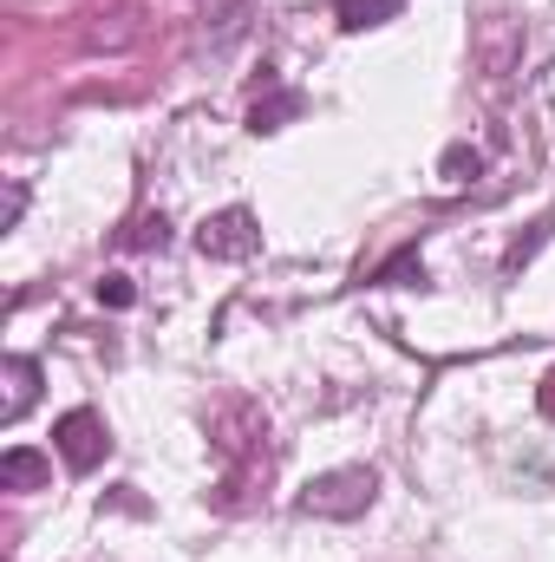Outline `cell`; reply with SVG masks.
<instances>
[{
	"label": "cell",
	"mask_w": 555,
	"mask_h": 562,
	"mask_svg": "<svg viewBox=\"0 0 555 562\" xmlns=\"http://www.w3.org/2000/svg\"><path fill=\"white\" fill-rule=\"evenodd\" d=\"M373 497H380V477H373L366 464H340V471L307 477L301 510H307V517H333V524H347V517H360Z\"/></svg>",
	"instance_id": "obj_1"
},
{
	"label": "cell",
	"mask_w": 555,
	"mask_h": 562,
	"mask_svg": "<svg viewBox=\"0 0 555 562\" xmlns=\"http://www.w3.org/2000/svg\"><path fill=\"white\" fill-rule=\"evenodd\" d=\"M196 249H203L209 262H249V256L262 249V223H256V210L229 203V210L203 216V229H196Z\"/></svg>",
	"instance_id": "obj_2"
},
{
	"label": "cell",
	"mask_w": 555,
	"mask_h": 562,
	"mask_svg": "<svg viewBox=\"0 0 555 562\" xmlns=\"http://www.w3.org/2000/svg\"><path fill=\"white\" fill-rule=\"evenodd\" d=\"M53 445H59V458H66L72 471H99L105 451H112V431H105V419H99L92 406H72L66 419L53 425Z\"/></svg>",
	"instance_id": "obj_3"
},
{
	"label": "cell",
	"mask_w": 555,
	"mask_h": 562,
	"mask_svg": "<svg viewBox=\"0 0 555 562\" xmlns=\"http://www.w3.org/2000/svg\"><path fill=\"white\" fill-rule=\"evenodd\" d=\"M216 451L223 458H269V419H262V406H249V400H229L223 413H216Z\"/></svg>",
	"instance_id": "obj_4"
},
{
	"label": "cell",
	"mask_w": 555,
	"mask_h": 562,
	"mask_svg": "<svg viewBox=\"0 0 555 562\" xmlns=\"http://www.w3.org/2000/svg\"><path fill=\"white\" fill-rule=\"evenodd\" d=\"M0 380H7V393H0V419L13 425L26 406H33V393H39V360H26V353H13L7 367H0Z\"/></svg>",
	"instance_id": "obj_5"
},
{
	"label": "cell",
	"mask_w": 555,
	"mask_h": 562,
	"mask_svg": "<svg viewBox=\"0 0 555 562\" xmlns=\"http://www.w3.org/2000/svg\"><path fill=\"white\" fill-rule=\"evenodd\" d=\"M53 477V458H39V451H26V445H13L7 458H0V491H39Z\"/></svg>",
	"instance_id": "obj_6"
},
{
	"label": "cell",
	"mask_w": 555,
	"mask_h": 562,
	"mask_svg": "<svg viewBox=\"0 0 555 562\" xmlns=\"http://www.w3.org/2000/svg\"><path fill=\"white\" fill-rule=\"evenodd\" d=\"M333 13H340V26H347V33H366V26L399 20V13H406V0H340Z\"/></svg>",
	"instance_id": "obj_7"
},
{
	"label": "cell",
	"mask_w": 555,
	"mask_h": 562,
	"mask_svg": "<svg viewBox=\"0 0 555 562\" xmlns=\"http://www.w3.org/2000/svg\"><path fill=\"white\" fill-rule=\"evenodd\" d=\"M294 112H301V92H269L249 105V132H281V119H294Z\"/></svg>",
	"instance_id": "obj_8"
},
{
	"label": "cell",
	"mask_w": 555,
	"mask_h": 562,
	"mask_svg": "<svg viewBox=\"0 0 555 562\" xmlns=\"http://www.w3.org/2000/svg\"><path fill=\"white\" fill-rule=\"evenodd\" d=\"M170 243V223L163 216H138L132 229H125V249H163Z\"/></svg>",
	"instance_id": "obj_9"
},
{
	"label": "cell",
	"mask_w": 555,
	"mask_h": 562,
	"mask_svg": "<svg viewBox=\"0 0 555 562\" xmlns=\"http://www.w3.org/2000/svg\"><path fill=\"white\" fill-rule=\"evenodd\" d=\"M477 170H484V157H477L471 144H451V150H444V183H471Z\"/></svg>",
	"instance_id": "obj_10"
},
{
	"label": "cell",
	"mask_w": 555,
	"mask_h": 562,
	"mask_svg": "<svg viewBox=\"0 0 555 562\" xmlns=\"http://www.w3.org/2000/svg\"><path fill=\"white\" fill-rule=\"evenodd\" d=\"M380 281H386V288H412V281H424V262H418V256H399V262L380 269Z\"/></svg>",
	"instance_id": "obj_11"
},
{
	"label": "cell",
	"mask_w": 555,
	"mask_h": 562,
	"mask_svg": "<svg viewBox=\"0 0 555 562\" xmlns=\"http://www.w3.org/2000/svg\"><path fill=\"white\" fill-rule=\"evenodd\" d=\"M99 301H105V307H132V301H138V288H132L125 276H105V281H99Z\"/></svg>",
	"instance_id": "obj_12"
},
{
	"label": "cell",
	"mask_w": 555,
	"mask_h": 562,
	"mask_svg": "<svg viewBox=\"0 0 555 562\" xmlns=\"http://www.w3.org/2000/svg\"><path fill=\"white\" fill-rule=\"evenodd\" d=\"M20 210H26V190H20V183H13V190H7V216H0V223H7V229H13V223H20Z\"/></svg>",
	"instance_id": "obj_13"
},
{
	"label": "cell",
	"mask_w": 555,
	"mask_h": 562,
	"mask_svg": "<svg viewBox=\"0 0 555 562\" xmlns=\"http://www.w3.org/2000/svg\"><path fill=\"white\" fill-rule=\"evenodd\" d=\"M536 406H543V413H550V419H555V367H550V373H543V386H536Z\"/></svg>",
	"instance_id": "obj_14"
}]
</instances>
